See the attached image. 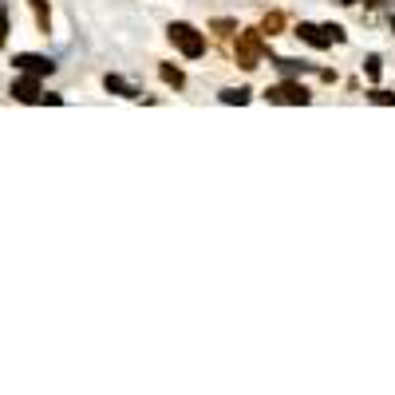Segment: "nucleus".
I'll list each match as a JSON object with an SVG mask.
<instances>
[{"label": "nucleus", "instance_id": "f257e3e1", "mask_svg": "<svg viewBox=\"0 0 395 395\" xmlns=\"http://www.w3.org/2000/svg\"><path fill=\"white\" fill-rule=\"evenodd\" d=\"M237 67H245V72H253L261 60H265V40H261V32H253V28H245V32H237Z\"/></svg>", "mask_w": 395, "mask_h": 395}, {"label": "nucleus", "instance_id": "1a4fd4ad", "mask_svg": "<svg viewBox=\"0 0 395 395\" xmlns=\"http://www.w3.org/2000/svg\"><path fill=\"white\" fill-rule=\"evenodd\" d=\"M103 83H107V91H119V95H127V99H138V91H135V87H131V83H123L119 75H107Z\"/></svg>", "mask_w": 395, "mask_h": 395}, {"label": "nucleus", "instance_id": "dca6fc26", "mask_svg": "<svg viewBox=\"0 0 395 395\" xmlns=\"http://www.w3.org/2000/svg\"><path fill=\"white\" fill-rule=\"evenodd\" d=\"M4 40H8V16L0 13V48H4Z\"/></svg>", "mask_w": 395, "mask_h": 395}, {"label": "nucleus", "instance_id": "423d86ee", "mask_svg": "<svg viewBox=\"0 0 395 395\" xmlns=\"http://www.w3.org/2000/svg\"><path fill=\"white\" fill-rule=\"evenodd\" d=\"M296 36L305 40V44H312V48H328V44H332V36H328L324 28H316V24H300L296 28Z\"/></svg>", "mask_w": 395, "mask_h": 395}, {"label": "nucleus", "instance_id": "f8f14e48", "mask_svg": "<svg viewBox=\"0 0 395 395\" xmlns=\"http://www.w3.org/2000/svg\"><path fill=\"white\" fill-rule=\"evenodd\" d=\"M281 24H284V16H281V13H273V16H265L261 32H269V36H273V32H281Z\"/></svg>", "mask_w": 395, "mask_h": 395}, {"label": "nucleus", "instance_id": "39448f33", "mask_svg": "<svg viewBox=\"0 0 395 395\" xmlns=\"http://www.w3.org/2000/svg\"><path fill=\"white\" fill-rule=\"evenodd\" d=\"M13 99H20V103H40V75H20L13 83Z\"/></svg>", "mask_w": 395, "mask_h": 395}, {"label": "nucleus", "instance_id": "a211bd4d", "mask_svg": "<svg viewBox=\"0 0 395 395\" xmlns=\"http://www.w3.org/2000/svg\"><path fill=\"white\" fill-rule=\"evenodd\" d=\"M392 32H395V16H392Z\"/></svg>", "mask_w": 395, "mask_h": 395}, {"label": "nucleus", "instance_id": "9d476101", "mask_svg": "<svg viewBox=\"0 0 395 395\" xmlns=\"http://www.w3.org/2000/svg\"><path fill=\"white\" fill-rule=\"evenodd\" d=\"M162 79H166V83H174V87H182V83H186L182 72H178V67H170V63H162Z\"/></svg>", "mask_w": 395, "mask_h": 395}, {"label": "nucleus", "instance_id": "0eeeda50", "mask_svg": "<svg viewBox=\"0 0 395 395\" xmlns=\"http://www.w3.org/2000/svg\"><path fill=\"white\" fill-rule=\"evenodd\" d=\"M249 99H253L249 87H229V91H222V103H229V107H245Z\"/></svg>", "mask_w": 395, "mask_h": 395}, {"label": "nucleus", "instance_id": "2eb2a0df", "mask_svg": "<svg viewBox=\"0 0 395 395\" xmlns=\"http://www.w3.org/2000/svg\"><path fill=\"white\" fill-rule=\"evenodd\" d=\"M277 67H281L284 75H296V60H277Z\"/></svg>", "mask_w": 395, "mask_h": 395}, {"label": "nucleus", "instance_id": "20e7f679", "mask_svg": "<svg viewBox=\"0 0 395 395\" xmlns=\"http://www.w3.org/2000/svg\"><path fill=\"white\" fill-rule=\"evenodd\" d=\"M13 63L20 67V72H28V75H40V79H44V75H51V67H56L48 56H32V51H20Z\"/></svg>", "mask_w": 395, "mask_h": 395}, {"label": "nucleus", "instance_id": "9b49d317", "mask_svg": "<svg viewBox=\"0 0 395 395\" xmlns=\"http://www.w3.org/2000/svg\"><path fill=\"white\" fill-rule=\"evenodd\" d=\"M371 103H380V107H395V91H371Z\"/></svg>", "mask_w": 395, "mask_h": 395}, {"label": "nucleus", "instance_id": "7ed1b4c3", "mask_svg": "<svg viewBox=\"0 0 395 395\" xmlns=\"http://www.w3.org/2000/svg\"><path fill=\"white\" fill-rule=\"evenodd\" d=\"M265 95H269V103H293V107H305V103H309V99H312L309 91H305V87H300V83H293V79H284V83L269 87Z\"/></svg>", "mask_w": 395, "mask_h": 395}, {"label": "nucleus", "instance_id": "ddd939ff", "mask_svg": "<svg viewBox=\"0 0 395 395\" xmlns=\"http://www.w3.org/2000/svg\"><path fill=\"white\" fill-rule=\"evenodd\" d=\"M364 72H368V79H380V72H383V67H380V56H371V60L364 63Z\"/></svg>", "mask_w": 395, "mask_h": 395}, {"label": "nucleus", "instance_id": "f03ea898", "mask_svg": "<svg viewBox=\"0 0 395 395\" xmlns=\"http://www.w3.org/2000/svg\"><path fill=\"white\" fill-rule=\"evenodd\" d=\"M170 44L182 51L186 60H198V56L206 51V36H202L194 24H182V20H178V24H170Z\"/></svg>", "mask_w": 395, "mask_h": 395}, {"label": "nucleus", "instance_id": "6e6552de", "mask_svg": "<svg viewBox=\"0 0 395 395\" xmlns=\"http://www.w3.org/2000/svg\"><path fill=\"white\" fill-rule=\"evenodd\" d=\"M32 13H36V24H40V32H48V28H51V13H48V0H32Z\"/></svg>", "mask_w": 395, "mask_h": 395}, {"label": "nucleus", "instance_id": "f3484780", "mask_svg": "<svg viewBox=\"0 0 395 395\" xmlns=\"http://www.w3.org/2000/svg\"><path fill=\"white\" fill-rule=\"evenodd\" d=\"M344 4H360V0H344Z\"/></svg>", "mask_w": 395, "mask_h": 395}, {"label": "nucleus", "instance_id": "4468645a", "mask_svg": "<svg viewBox=\"0 0 395 395\" xmlns=\"http://www.w3.org/2000/svg\"><path fill=\"white\" fill-rule=\"evenodd\" d=\"M324 32H328V36H332V44H344V28L328 24V28H324Z\"/></svg>", "mask_w": 395, "mask_h": 395}]
</instances>
